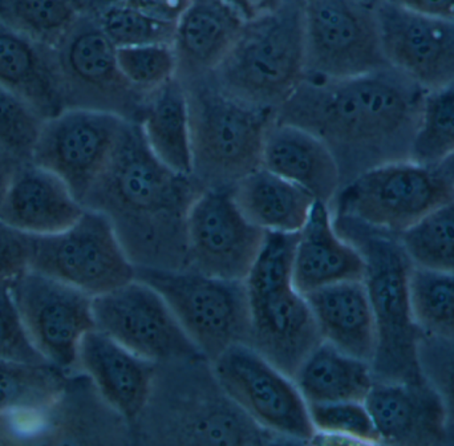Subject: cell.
Wrapping results in <instances>:
<instances>
[{
    "label": "cell",
    "instance_id": "6da1fadb",
    "mask_svg": "<svg viewBox=\"0 0 454 446\" xmlns=\"http://www.w3.org/2000/svg\"><path fill=\"white\" fill-rule=\"evenodd\" d=\"M426 90L392 68L341 80L304 79L275 120L322 138L348 181L370 168L411 160ZM347 181V183H348Z\"/></svg>",
    "mask_w": 454,
    "mask_h": 446
},
{
    "label": "cell",
    "instance_id": "7a4b0ae2",
    "mask_svg": "<svg viewBox=\"0 0 454 446\" xmlns=\"http://www.w3.org/2000/svg\"><path fill=\"white\" fill-rule=\"evenodd\" d=\"M202 191L193 176L160 162L140 125L128 121L82 207L108 218L135 266L185 269L186 220Z\"/></svg>",
    "mask_w": 454,
    "mask_h": 446
},
{
    "label": "cell",
    "instance_id": "3957f363",
    "mask_svg": "<svg viewBox=\"0 0 454 446\" xmlns=\"http://www.w3.org/2000/svg\"><path fill=\"white\" fill-rule=\"evenodd\" d=\"M333 215L336 231L354 245L364 259L363 280L378 330V347L371 364L373 378L378 381L424 380L419 364L420 331L411 306L412 262L399 235L354 218Z\"/></svg>",
    "mask_w": 454,
    "mask_h": 446
},
{
    "label": "cell",
    "instance_id": "277c9868",
    "mask_svg": "<svg viewBox=\"0 0 454 446\" xmlns=\"http://www.w3.org/2000/svg\"><path fill=\"white\" fill-rule=\"evenodd\" d=\"M296 240L298 232H266L245 280L251 312L248 346L291 379L323 341L306 296L294 286Z\"/></svg>",
    "mask_w": 454,
    "mask_h": 446
},
{
    "label": "cell",
    "instance_id": "5b68a950",
    "mask_svg": "<svg viewBox=\"0 0 454 446\" xmlns=\"http://www.w3.org/2000/svg\"><path fill=\"white\" fill-rule=\"evenodd\" d=\"M210 77L238 100L277 112L306 79L303 3L287 0L278 12L246 23Z\"/></svg>",
    "mask_w": 454,
    "mask_h": 446
},
{
    "label": "cell",
    "instance_id": "8992f818",
    "mask_svg": "<svg viewBox=\"0 0 454 446\" xmlns=\"http://www.w3.org/2000/svg\"><path fill=\"white\" fill-rule=\"evenodd\" d=\"M191 112L193 177L204 189L231 186L262 167L271 109L223 92L212 77L183 82Z\"/></svg>",
    "mask_w": 454,
    "mask_h": 446
},
{
    "label": "cell",
    "instance_id": "52a82bcc",
    "mask_svg": "<svg viewBox=\"0 0 454 446\" xmlns=\"http://www.w3.org/2000/svg\"><path fill=\"white\" fill-rule=\"evenodd\" d=\"M136 279L164 298L207 362L230 347L250 343V301L245 282L189 269L148 266H136Z\"/></svg>",
    "mask_w": 454,
    "mask_h": 446
},
{
    "label": "cell",
    "instance_id": "ba28073f",
    "mask_svg": "<svg viewBox=\"0 0 454 446\" xmlns=\"http://www.w3.org/2000/svg\"><path fill=\"white\" fill-rule=\"evenodd\" d=\"M453 197V186L434 168L399 160L349 180L330 207L333 215L400 235Z\"/></svg>",
    "mask_w": 454,
    "mask_h": 446
},
{
    "label": "cell",
    "instance_id": "9c48e42d",
    "mask_svg": "<svg viewBox=\"0 0 454 446\" xmlns=\"http://www.w3.org/2000/svg\"><path fill=\"white\" fill-rule=\"evenodd\" d=\"M303 35L306 79H349L391 68L376 7L360 0H307Z\"/></svg>",
    "mask_w": 454,
    "mask_h": 446
},
{
    "label": "cell",
    "instance_id": "30bf717a",
    "mask_svg": "<svg viewBox=\"0 0 454 446\" xmlns=\"http://www.w3.org/2000/svg\"><path fill=\"white\" fill-rule=\"evenodd\" d=\"M29 269L96 298L136 278V266L108 218L85 209L68 229L31 235Z\"/></svg>",
    "mask_w": 454,
    "mask_h": 446
},
{
    "label": "cell",
    "instance_id": "8fae6325",
    "mask_svg": "<svg viewBox=\"0 0 454 446\" xmlns=\"http://www.w3.org/2000/svg\"><path fill=\"white\" fill-rule=\"evenodd\" d=\"M117 51L98 18L80 13L56 47L67 109L106 112L138 124L146 96L125 79Z\"/></svg>",
    "mask_w": 454,
    "mask_h": 446
},
{
    "label": "cell",
    "instance_id": "7c38bea8",
    "mask_svg": "<svg viewBox=\"0 0 454 446\" xmlns=\"http://www.w3.org/2000/svg\"><path fill=\"white\" fill-rule=\"evenodd\" d=\"M210 363L221 388L256 426L299 442L317 434L309 405L293 379L253 347L237 344Z\"/></svg>",
    "mask_w": 454,
    "mask_h": 446
},
{
    "label": "cell",
    "instance_id": "4fadbf2b",
    "mask_svg": "<svg viewBox=\"0 0 454 446\" xmlns=\"http://www.w3.org/2000/svg\"><path fill=\"white\" fill-rule=\"evenodd\" d=\"M92 309L96 330L154 364L207 360L164 298L136 278L93 298Z\"/></svg>",
    "mask_w": 454,
    "mask_h": 446
},
{
    "label": "cell",
    "instance_id": "5bb4252c",
    "mask_svg": "<svg viewBox=\"0 0 454 446\" xmlns=\"http://www.w3.org/2000/svg\"><path fill=\"white\" fill-rule=\"evenodd\" d=\"M10 287L37 351L51 364L76 372L80 343L96 328L92 296L32 269L16 275Z\"/></svg>",
    "mask_w": 454,
    "mask_h": 446
},
{
    "label": "cell",
    "instance_id": "9a60e30c",
    "mask_svg": "<svg viewBox=\"0 0 454 446\" xmlns=\"http://www.w3.org/2000/svg\"><path fill=\"white\" fill-rule=\"evenodd\" d=\"M127 122L106 112L66 109L45 120L32 162L55 173L82 204L111 162Z\"/></svg>",
    "mask_w": 454,
    "mask_h": 446
},
{
    "label": "cell",
    "instance_id": "2e32d148",
    "mask_svg": "<svg viewBox=\"0 0 454 446\" xmlns=\"http://www.w3.org/2000/svg\"><path fill=\"white\" fill-rule=\"evenodd\" d=\"M264 235L242 215L231 186L204 189L186 220L185 269L245 282Z\"/></svg>",
    "mask_w": 454,
    "mask_h": 446
},
{
    "label": "cell",
    "instance_id": "e0dca14e",
    "mask_svg": "<svg viewBox=\"0 0 454 446\" xmlns=\"http://www.w3.org/2000/svg\"><path fill=\"white\" fill-rule=\"evenodd\" d=\"M389 67L426 92L454 84V20L383 2L376 7Z\"/></svg>",
    "mask_w": 454,
    "mask_h": 446
},
{
    "label": "cell",
    "instance_id": "ac0fdd59",
    "mask_svg": "<svg viewBox=\"0 0 454 446\" xmlns=\"http://www.w3.org/2000/svg\"><path fill=\"white\" fill-rule=\"evenodd\" d=\"M127 423L82 371L69 373L52 405L35 418L23 444L108 445L124 436Z\"/></svg>",
    "mask_w": 454,
    "mask_h": 446
},
{
    "label": "cell",
    "instance_id": "d6986e66",
    "mask_svg": "<svg viewBox=\"0 0 454 446\" xmlns=\"http://www.w3.org/2000/svg\"><path fill=\"white\" fill-rule=\"evenodd\" d=\"M364 405L384 444H447L444 404L426 379L375 380Z\"/></svg>",
    "mask_w": 454,
    "mask_h": 446
},
{
    "label": "cell",
    "instance_id": "ffe728a7",
    "mask_svg": "<svg viewBox=\"0 0 454 446\" xmlns=\"http://www.w3.org/2000/svg\"><path fill=\"white\" fill-rule=\"evenodd\" d=\"M77 371L93 381L127 423H135L148 407L157 364L133 354L95 328L80 343Z\"/></svg>",
    "mask_w": 454,
    "mask_h": 446
},
{
    "label": "cell",
    "instance_id": "44dd1931",
    "mask_svg": "<svg viewBox=\"0 0 454 446\" xmlns=\"http://www.w3.org/2000/svg\"><path fill=\"white\" fill-rule=\"evenodd\" d=\"M84 212L60 177L32 161L18 165L0 202L2 223L37 237L68 229Z\"/></svg>",
    "mask_w": 454,
    "mask_h": 446
},
{
    "label": "cell",
    "instance_id": "7402d4cb",
    "mask_svg": "<svg viewBox=\"0 0 454 446\" xmlns=\"http://www.w3.org/2000/svg\"><path fill=\"white\" fill-rule=\"evenodd\" d=\"M262 167L328 207L341 188L340 168L327 144L304 128L275 119L264 135Z\"/></svg>",
    "mask_w": 454,
    "mask_h": 446
},
{
    "label": "cell",
    "instance_id": "603a6c76",
    "mask_svg": "<svg viewBox=\"0 0 454 446\" xmlns=\"http://www.w3.org/2000/svg\"><path fill=\"white\" fill-rule=\"evenodd\" d=\"M245 20L225 0H193L176 21L172 47L181 82L215 74L242 34Z\"/></svg>",
    "mask_w": 454,
    "mask_h": 446
},
{
    "label": "cell",
    "instance_id": "cb8c5ba5",
    "mask_svg": "<svg viewBox=\"0 0 454 446\" xmlns=\"http://www.w3.org/2000/svg\"><path fill=\"white\" fill-rule=\"evenodd\" d=\"M0 85L29 104L43 119L66 111L56 48L0 23Z\"/></svg>",
    "mask_w": 454,
    "mask_h": 446
},
{
    "label": "cell",
    "instance_id": "d4e9b609",
    "mask_svg": "<svg viewBox=\"0 0 454 446\" xmlns=\"http://www.w3.org/2000/svg\"><path fill=\"white\" fill-rule=\"evenodd\" d=\"M364 274L362 254L336 231L331 207L315 202L296 240L293 263L296 290L306 295L333 283L363 280Z\"/></svg>",
    "mask_w": 454,
    "mask_h": 446
},
{
    "label": "cell",
    "instance_id": "484cf974",
    "mask_svg": "<svg viewBox=\"0 0 454 446\" xmlns=\"http://www.w3.org/2000/svg\"><path fill=\"white\" fill-rule=\"evenodd\" d=\"M304 296L322 340L372 364L378 330L364 280L333 283Z\"/></svg>",
    "mask_w": 454,
    "mask_h": 446
},
{
    "label": "cell",
    "instance_id": "4316f807",
    "mask_svg": "<svg viewBox=\"0 0 454 446\" xmlns=\"http://www.w3.org/2000/svg\"><path fill=\"white\" fill-rule=\"evenodd\" d=\"M231 192L248 223L264 232L301 231L317 202L309 192L263 167L238 180Z\"/></svg>",
    "mask_w": 454,
    "mask_h": 446
},
{
    "label": "cell",
    "instance_id": "83f0119b",
    "mask_svg": "<svg viewBox=\"0 0 454 446\" xmlns=\"http://www.w3.org/2000/svg\"><path fill=\"white\" fill-rule=\"evenodd\" d=\"M138 125L160 162L180 175H193L188 92L178 76L146 96Z\"/></svg>",
    "mask_w": 454,
    "mask_h": 446
},
{
    "label": "cell",
    "instance_id": "f1b7e54d",
    "mask_svg": "<svg viewBox=\"0 0 454 446\" xmlns=\"http://www.w3.org/2000/svg\"><path fill=\"white\" fill-rule=\"evenodd\" d=\"M307 405L363 402L375 383L370 363L322 341L294 376Z\"/></svg>",
    "mask_w": 454,
    "mask_h": 446
},
{
    "label": "cell",
    "instance_id": "f546056e",
    "mask_svg": "<svg viewBox=\"0 0 454 446\" xmlns=\"http://www.w3.org/2000/svg\"><path fill=\"white\" fill-rule=\"evenodd\" d=\"M69 372L51 363L0 360V416L32 420L63 391Z\"/></svg>",
    "mask_w": 454,
    "mask_h": 446
},
{
    "label": "cell",
    "instance_id": "4dcf8cb0",
    "mask_svg": "<svg viewBox=\"0 0 454 446\" xmlns=\"http://www.w3.org/2000/svg\"><path fill=\"white\" fill-rule=\"evenodd\" d=\"M411 306L421 335L454 340V272L413 266Z\"/></svg>",
    "mask_w": 454,
    "mask_h": 446
},
{
    "label": "cell",
    "instance_id": "1f68e13d",
    "mask_svg": "<svg viewBox=\"0 0 454 446\" xmlns=\"http://www.w3.org/2000/svg\"><path fill=\"white\" fill-rule=\"evenodd\" d=\"M79 15L74 0H0V23L52 48Z\"/></svg>",
    "mask_w": 454,
    "mask_h": 446
},
{
    "label": "cell",
    "instance_id": "d6a6232c",
    "mask_svg": "<svg viewBox=\"0 0 454 446\" xmlns=\"http://www.w3.org/2000/svg\"><path fill=\"white\" fill-rule=\"evenodd\" d=\"M413 266L454 272V197L399 235Z\"/></svg>",
    "mask_w": 454,
    "mask_h": 446
},
{
    "label": "cell",
    "instance_id": "836d02e7",
    "mask_svg": "<svg viewBox=\"0 0 454 446\" xmlns=\"http://www.w3.org/2000/svg\"><path fill=\"white\" fill-rule=\"evenodd\" d=\"M454 153V84L424 96L411 160L436 168Z\"/></svg>",
    "mask_w": 454,
    "mask_h": 446
},
{
    "label": "cell",
    "instance_id": "e575fe53",
    "mask_svg": "<svg viewBox=\"0 0 454 446\" xmlns=\"http://www.w3.org/2000/svg\"><path fill=\"white\" fill-rule=\"evenodd\" d=\"M117 48L172 44L176 23L160 20L127 2L112 5L96 15Z\"/></svg>",
    "mask_w": 454,
    "mask_h": 446
},
{
    "label": "cell",
    "instance_id": "d590c367",
    "mask_svg": "<svg viewBox=\"0 0 454 446\" xmlns=\"http://www.w3.org/2000/svg\"><path fill=\"white\" fill-rule=\"evenodd\" d=\"M44 121L27 101L0 85V151L18 162L32 161Z\"/></svg>",
    "mask_w": 454,
    "mask_h": 446
},
{
    "label": "cell",
    "instance_id": "8d00e7d4",
    "mask_svg": "<svg viewBox=\"0 0 454 446\" xmlns=\"http://www.w3.org/2000/svg\"><path fill=\"white\" fill-rule=\"evenodd\" d=\"M117 56L125 79L143 95L148 96L177 77V59L172 44L119 48Z\"/></svg>",
    "mask_w": 454,
    "mask_h": 446
},
{
    "label": "cell",
    "instance_id": "74e56055",
    "mask_svg": "<svg viewBox=\"0 0 454 446\" xmlns=\"http://www.w3.org/2000/svg\"><path fill=\"white\" fill-rule=\"evenodd\" d=\"M309 411L317 434L365 444L380 442L372 419L363 402L309 404Z\"/></svg>",
    "mask_w": 454,
    "mask_h": 446
},
{
    "label": "cell",
    "instance_id": "f35d334b",
    "mask_svg": "<svg viewBox=\"0 0 454 446\" xmlns=\"http://www.w3.org/2000/svg\"><path fill=\"white\" fill-rule=\"evenodd\" d=\"M419 364L424 379L442 399L447 415V444H454V340L421 335Z\"/></svg>",
    "mask_w": 454,
    "mask_h": 446
},
{
    "label": "cell",
    "instance_id": "ab89813d",
    "mask_svg": "<svg viewBox=\"0 0 454 446\" xmlns=\"http://www.w3.org/2000/svg\"><path fill=\"white\" fill-rule=\"evenodd\" d=\"M10 282L0 283V360L48 363L29 339L13 301Z\"/></svg>",
    "mask_w": 454,
    "mask_h": 446
},
{
    "label": "cell",
    "instance_id": "60d3db41",
    "mask_svg": "<svg viewBox=\"0 0 454 446\" xmlns=\"http://www.w3.org/2000/svg\"><path fill=\"white\" fill-rule=\"evenodd\" d=\"M31 243V235L0 221V283L10 282L29 269Z\"/></svg>",
    "mask_w": 454,
    "mask_h": 446
},
{
    "label": "cell",
    "instance_id": "b9f144b4",
    "mask_svg": "<svg viewBox=\"0 0 454 446\" xmlns=\"http://www.w3.org/2000/svg\"><path fill=\"white\" fill-rule=\"evenodd\" d=\"M193 0H127L128 4L160 19L176 23Z\"/></svg>",
    "mask_w": 454,
    "mask_h": 446
},
{
    "label": "cell",
    "instance_id": "7bdbcfd3",
    "mask_svg": "<svg viewBox=\"0 0 454 446\" xmlns=\"http://www.w3.org/2000/svg\"><path fill=\"white\" fill-rule=\"evenodd\" d=\"M404 10L454 20V0H384Z\"/></svg>",
    "mask_w": 454,
    "mask_h": 446
},
{
    "label": "cell",
    "instance_id": "ee69618b",
    "mask_svg": "<svg viewBox=\"0 0 454 446\" xmlns=\"http://www.w3.org/2000/svg\"><path fill=\"white\" fill-rule=\"evenodd\" d=\"M229 3L245 23L259 20L278 12L287 0H225Z\"/></svg>",
    "mask_w": 454,
    "mask_h": 446
},
{
    "label": "cell",
    "instance_id": "f6af8a7d",
    "mask_svg": "<svg viewBox=\"0 0 454 446\" xmlns=\"http://www.w3.org/2000/svg\"><path fill=\"white\" fill-rule=\"evenodd\" d=\"M19 164H21V162L16 161L15 159L0 151V202H2L3 197H4L8 184H10L11 178H12Z\"/></svg>",
    "mask_w": 454,
    "mask_h": 446
},
{
    "label": "cell",
    "instance_id": "bcb514c9",
    "mask_svg": "<svg viewBox=\"0 0 454 446\" xmlns=\"http://www.w3.org/2000/svg\"><path fill=\"white\" fill-rule=\"evenodd\" d=\"M127 0H74V5L80 13H90V15H98L106 8L112 5L120 4Z\"/></svg>",
    "mask_w": 454,
    "mask_h": 446
},
{
    "label": "cell",
    "instance_id": "7dc6e473",
    "mask_svg": "<svg viewBox=\"0 0 454 446\" xmlns=\"http://www.w3.org/2000/svg\"><path fill=\"white\" fill-rule=\"evenodd\" d=\"M434 169H436L439 175L454 188V153L450 154L442 164L437 165Z\"/></svg>",
    "mask_w": 454,
    "mask_h": 446
},
{
    "label": "cell",
    "instance_id": "c3c4849f",
    "mask_svg": "<svg viewBox=\"0 0 454 446\" xmlns=\"http://www.w3.org/2000/svg\"><path fill=\"white\" fill-rule=\"evenodd\" d=\"M0 444H7V420L0 416Z\"/></svg>",
    "mask_w": 454,
    "mask_h": 446
},
{
    "label": "cell",
    "instance_id": "681fc988",
    "mask_svg": "<svg viewBox=\"0 0 454 446\" xmlns=\"http://www.w3.org/2000/svg\"><path fill=\"white\" fill-rule=\"evenodd\" d=\"M360 2L365 3V4L371 5V7H378L384 0H360Z\"/></svg>",
    "mask_w": 454,
    "mask_h": 446
},
{
    "label": "cell",
    "instance_id": "f907efd6",
    "mask_svg": "<svg viewBox=\"0 0 454 446\" xmlns=\"http://www.w3.org/2000/svg\"><path fill=\"white\" fill-rule=\"evenodd\" d=\"M296 2L304 3V2H307V0H296Z\"/></svg>",
    "mask_w": 454,
    "mask_h": 446
}]
</instances>
